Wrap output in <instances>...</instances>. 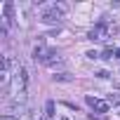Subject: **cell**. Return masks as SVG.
Returning a JSON list of instances; mask_svg holds the SVG:
<instances>
[{
    "mask_svg": "<svg viewBox=\"0 0 120 120\" xmlns=\"http://www.w3.org/2000/svg\"><path fill=\"white\" fill-rule=\"evenodd\" d=\"M108 38V21H99L90 31V40H106Z\"/></svg>",
    "mask_w": 120,
    "mask_h": 120,
    "instance_id": "obj_3",
    "label": "cell"
},
{
    "mask_svg": "<svg viewBox=\"0 0 120 120\" xmlns=\"http://www.w3.org/2000/svg\"><path fill=\"white\" fill-rule=\"evenodd\" d=\"M115 52H118L115 47H106V49L101 52V56H104V59H113V56H115Z\"/></svg>",
    "mask_w": 120,
    "mask_h": 120,
    "instance_id": "obj_6",
    "label": "cell"
},
{
    "mask_svg": "<svg viewBox=\"0 0 120 120\" xmlns=\"http://www.w3.org/2000/svg\"><path fill=\"white\" fill-rule=\"evenodd\" d=\"M66 12H68V5H66V3H52V5L42 7V12H40V21H45V24H56Z\"/></svg>",
    "mask_w": 120,
    "mask_h": 120,
    "instance_id": "obj_2",
    "label": "cell"
},
{
    "mask_svg": "<svg viewBox=\"0 0 120 120\" xmlns=\"http://www.w3.org/2000/svg\"><path fill=\"white\" fill-rule=\"evenodd\" d=\"M3 120H14V118L12 115H3Z\"/></svg>",
    "mask_w": 120,
    "mask_h": 120,
    "instance_id": "obj_10",
    "label": "cell"
},
{
    "mask_svg": "<svg viewBox=\"0 0 120 120\" xmlns=\"http://www.w3.org/2000/svg\"><path fill=\"white\" fill-rule=\"evenodd\" d=\"M45 115H47V118H52V115H54V101H52V99L45 104Z\"/></svg>",
    "mask_w": 120,
    "mask_h": 120,
    "instance_id": "obj_7",
    "label": "cell"
},
{
    "mask_svg": "<svg viewBox=\"0 0 120 120\" xmlns=\"http://www.w3.org/2000/svg\"><path fill=\"white\" fill-rule=\"evenodd\" d=\"M87 56H90V59H97V56H101V54H99V52H94V49H90V52H87Z\"/></svg>",
    "mask_w": 120,
    "mask_h": 120,
    "instance_id": "obj_9",
    "label": "cell"
},
{
    "mask_svg": "<svg viewBox=\"0 0 120 120\" xmlns=\"http://www.w3.org/2000/svg\"><path fill=\"white\" fill-rule=\"evenodd\" d=\"M87 104L97 111V113H108V101H99L94 97H87Z\"/></svg>",
    "mask_w": 120,
    "mask_h": 120,
    "instance_id": "obj_4",
    "label": "cell"
},
{
    "mask_svg": "<svg viewBox=\"0 0 120 120\" xmlns=\"http://www.w3.org/2000/svg\"><path fill=\"white\" fill-rule=\"evenodd\" d=\"M26 85H28V71L24 66H17L14 68V75H12V87L7 92V99L10 97H17V94H26Z\"/></svg>",
    "mask_w": 120,
    "mask_h": 120,
    "instance_id": "obj_1",
    "label": "cell"
},
{
    "mask_svg": "<svg viewBox=\"0 0 120 120\" xmlns=\"http://www.w3.org/2000/svg\"><path fill=\"white\" fill-rule=\"evenodd\" d=\"M3 10H5V19L10 21V19H12V14H14V3H5V5H3Z\"/></svg>",
    "mask_w": 120,
    "mask_h": 120,
    "instance_id": "obj_5",
    "label": "cell"
},
{
    "mask_svg": "<svg viewBox=\"0 0 120 120\" xmlns=\"http://www.w3.org/2000/svg\"><path fill=\"white\" fill-rule=\"evenodd\" d=\"M54 80H61V82H66V80H71V75H68V73H59V75H54Z\"/></svg>",
    "mask_w": 120,
    "mask_h": 120,
    "instance_id": "obj_8",
    "label": "cell"
}]
</instances>
